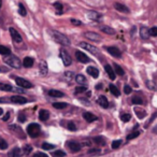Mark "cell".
<instances>
[{"mask_svg": "<svg viewBox=\"0 0 157 157\" xmlns=\"http://www.w3.org/2000/svg\"><path fill=\"white\" fill-rule=\"evenodd\" d=\"M84 36H85L87 39L92 40V41H94V42L101 41V37L98 35V33H90V31H88V33H84Z\"/></svg>", "mask_w": 157, "mask_h": 157, "instance_id": "12", "label": "cell"}, {"mask_svg": "<svg viewBox=\"0 0 157 157\" xmlns=\"http://www.w3.org/2000/svg\"><path fill=\"white\" fill-rule=\"evenodd\" d=\"M1 6H2V0H0V9H1Z\"/></svg>", "mask_w": 157, "mask_h": 157, "instance_id": "61", "label": "cell"}, {"mask_svg": "<svg viewBox=\"0 0 157 157\" xmlns=\"http://www.w3.org/2000/svg\"><path fill=\"white\" fill-rule=\"evenodd\" d=\"M153 132H154V133H156V135H157V126L155 127L154 129H153Z\"/></svg>", "mask_w": 157, "mask_h": 157, "instance_id": "59", "label": "cell"}, {"mask_svg": "<svg viewBox=\"0 0 157 157\" xmlns=\"http://www.w3.org/2000/svg\"><path fill=\"white\" fill-rule=\"evenodd\" d=\"M140 135V131H133V132L129 133L128 136H127V140H131V139H135V138H137L138 136Z\"/></svg>", "mask_w": 157, "mask_h": 157, "instance_id": "41", "label": "cell"}, {"mask_svg": "<svg viewBox=\"0 0 157 157\" xmlns=\"http://www.w3.org/2000/svg\"><path fill=\"white\" fill-rule=\"evenodd\" d=\"M53 107L55 109H65V108L68 107V105L66 102H55L53 103Z\"/></svg>", "mask_w": 157, "mask_h": 157, "instance_id": "35", "label": "cell"}, {"mask_svg": "<svg viewBox=\"0 0 157 157\" xmlns=\"http://www.w3.org/2000/svg\"><path fill=\"white\" fill-rule=\"evenodd\" d=\"M105 71H107V73H108V75H109V78H111L112 81H113V80H115V71H114V69L113 68L111 67V66L110 65H105Z\"/></svg>", "mask_w": 157, "mask_h": 157, "instance_id": "16", "label": "cell"}, {"mask_svg": "<svg viewBox=\"0 0 157 157\" xmlns=\"http://www.w3.org/2000/svg\"><path fill=\"white\" fill-rule=\"evenodd\" d=\"M10 100L13 103H16V105H25V103H27V99L23 96H20V95L12 96L11 98H10Z\"/></svg>", "mask_w": 157, "mask_h": 157, "instance_id": "10", "label": "cell"}, {"mask_svg": "<svg viewBox=\"0 0 157 157\" xmlns=\"http://www.w3.org/2000/svg\"><path fill=\"white\" fill-rule=\"evenodd\" d=\"M55 147V145L54 144H51V143H43L42 144V148H43V150H53V148Z\"/></svg>", "mask_w": 157, "mask_h": 157, "instance_id": "43", "label": "cell"}, {"mask_svg": "<svg viewBox=\"0 0 157 157\" xmlns=\"http://www.w3.org/2000/svg\"><path fill=\"white\" fill-rule=\"evenodd\" d=\"M122 144V140H115V141L112 142V148H118L120 147V145Z\"/></svg>", "mask_w": 157, "mask_h": 157, "instance_id": "45", "label": "cell"}, {"mask_svg": "<svg viewBox=\"0 0 157 157\" xmlns=\"http://www.w3.org/2000/svg\"><path fill=\"white\" fill-rule=\"evenodd\" d=\"M67 128L69 129V130H71V131H75L76 130V126H75V124H74L73 122H69L67 124Z\"/></svg>", "mask_w": 157, "mask_h": 157, "instance_id": "44", "label": "cell"}, {"mask_svg": "<svg viewBox=\"0 0 157 157\" xmlns=\"http://www.w3.org/2000/svg\"><path fill=\"white\" fill-rule=\"evenodd\" d=\"M10 118V113H7L5 116H3V118H2V121H5V122H7L8 120Z\"/></svg>", "mask_w": 157, "mask_h": 157, "instance_id": "56", "label": "cell"}, {"mask_svg": "<svg viewBox=\"0 0 157 157\" xmlns=\"http://www.w3.org/2000/svg\"><path fill=\"white\" fill-rule=\"evenodd\" d=\"M93 141L95 142V143H97V144H99V145H105V139L103 137H95L94 139H93Z\"/></svg>", "mask_w": 157, "mask_h": 157, "instance_id": "31", "label": "cell"}, {"mask_svg": "<svg viewBox=\"0 0 157 157\" xmlns=\"http://www.w3.org/2000/svg\"><path fill=\"white\" fill-rule=\"evenodd\" d=\"M135 112H136V114H137V116H138L139 118H143L144 116L146 115L145 111H144V110H142V109H138V108H136V109H135Z\"/></svg>", "mask_w": 157, "mask_h": 157, "instance_id": "34", "label": "cell"}, {"mask_svg": "<svg viewBox=\"0 0 157 157\" xmlns=\"http://www.w3.org/2000/svg\"><path fill=\"white\" fill-rule=\"evenodd\" d=\"M2 114H3V110L1 109V108H0V116L2 115Z\"/></svg>", "mask_w": 157, "mask_h": 157, "instance_id": "60", "label": "cell"}, {"mask_svg": "<svg viewBox=\"0 0 157 157\" xmlns=\"http://www.w3.org/2000/svg\"><path fill=\"white\" fill-rule=\"evenodd\" d=\"M18 13H20V15H22V16H26L27 11H26V9H25L23 3H20V5H18Z\"/></svg>", "mask_w": 157, "mask_h": 157, "instance_id": "36", "label": "cell"}, {"mask_svg": "<svg viewBox=\"0 0 157 157\" xmlns=\"http://www.w3.org/2000/svg\"><path fill=\"white\" fill-rule=\"evenodd\" d=\"M86 71H87V73L90 74V76H93L94 78H98L99 71H98V69H97V68H95V67H93V66H92V67H88Z\"/></svg>", "mask_w": 157, "mask_h": 157, "instance_id": "20", "label": "cell"}, {"mask_svg": "<svg viewBox=\"0 0 157 157\" xmlns=\"http://www.w3.org/2000/svg\"><path fill=\"white\" fill-rule=\"evenodd\" d=\"M107 51L109 52V54H111L112 56H114V57L122 56V52H121L117 48H115V46H109V48H107Z\"/></svg>", "mask_w": 157, "mask_h": 157, "instance_id": "13", "label": "cell"}, {"mask_svg": "<svg viewBox=\"0 0 157 157\" xmlns=\"http://www.w3.org/2000/svg\"><path fill=\"white\" fill-rule=\"evenodd\" d=\"M15 82H16V84H17L20 87H23V88H33V85L30 83V82L28 81V80H25V78H15Z\"/></svg>", "mask_w": 157, "mask_h": 157, "instance_id": "6", "label": "cell"}, {"mask_svg": "<svg viewBox=\"0 0 157 157\" xmlns=\"http://www.w3.org/2000/svg\"><path fill=\"white\" fill-rule=\"evenodd\" d=\"M23 152L20 147H15L13 148V151L11 152V157H22Z\"/></svg>", "mask_w": 157, "mask_h": 157, "instance_id": "27", "label": "cell"}, {"mask_svg": "<svg viewBox=\"0 0 157 157\" xmlns=\"http://www.w3.org/2000/svg\"><path fill=\"white\" fill-rule=\"evenodd\" d=\"M31 151H33V147H31V145H29V144H26V145H24V147H23V153H24L25 155L30 154Z\"/></svg>", "mask_w": 157, "mask_h": 157, "instance_id": "38", "label": "cell"}, {"mask_svg": "<svg viewBox=\"0 0 157 157\" xmlns=\"http://www.w3.org/2000/svg\"><path fill=\"white\" fill-rule=\"evenodd\" d=\"M9 31H10V35H11L12 39H13L16 43H21V42L23 41L22 36H21V33H18L16 29H14V28H12V27H11V28L9 29Z\"/></svg>", "mask_w": 157, "mask_h": 157, "instance_id": "9", "label": "cell"}, {"mask_svg": "<svg viewBox=\"0 0 157 157\" xmlns=\"http://www.w3.org/2000/svg\"><path fill=\"white\" fill-rule=\"evenodd\" d=\"M82 144H83V145H85V146H90V144H92V141H90V140H88V139L83 140V142H82Z\"/></svg>", "mask_w": 157, "mask_h": 157, "instance_id": "53", "label": "cell"}, {"mask_svg": "<svg viewBox=\"0 0 157 157\" xmlns=\"http://www.w3.org/2000/svg\"><path fill=\"white\" fill-rule=\"evenodd\" d=\"M130 118H131V115L130 114H128V113H124V114H122L121 115V120L123 121V122H129L130 121Z\"/></svg>", "mask_w": 157, "mask_h": 157, "instance_id": "39", "label": "cell"}, {"mask_svg": "<svg viewBox=\"0 0 157 157\" xmlns=\"http://www.w3.org/2000/svg\"><path fill=\"white\" fill-rule=\"evenodd\" d=\"M75 57H76V59H78V61H80V63H87L90 61V57H88L87 55H85V53L81 52V51H78V52L75 53Z\"/></svg>", "mask_w": 157, "mask_h": 157, "instance_id": "8", "label": "cell"}, {"mask_svg": "<svg viewBox=\"0 0 157 157\" xmlns=\"http://www.w3.org/2000/svg\"><path fill=\"white\" fill-rule=\"evenodd\" d=\"M48 95H50L51 97H54V98H61V97L65 96V94H63V93L59 92V90H48Z\"/></svg>", "mask_w": 157, "mask_h": 157, "instance_id": "24", "label": "cell"}, {"mask_svg": "<svg viewBox=\"0 0 157 157\" xmlns=\"http://www.w3.org/2000/svg\"><path fill=\"white\" fill-rule=\"evenodd\" d=\"M146 86H147L150 90H157V86H155V84L153 83L152 81H147V82H146Z\"/></svg>", "mask_w": 157, "mask_h": 157, "instance_id": "46", "label": "cell"}, {"mask_svg": "<svg viewBox=\"0 0 157 157\" xmlns=\"http://www.w3.org/2000/svg\"><path fill=\"white\" fill-rule=\"evenodd\" d=\"M27 133L30 136L31 138H37L41 133V128H40V125L37 123H33V124H29L27 127Z\"/></svg>", "mask_w": 157, "mask_h": 157, "instance_id": "3", "label": "cell"}, {"mask_svg": "<svg viewBox=\"0 0 157 157\" xmlns=\"http://www.w3.org/2000/svg\"><path fill=\"white\" fill-rule=\"evenodd\" d=\"M50 35H51V37H52V39L54 40L56 43L60 44V45H63V46L70 45V40L68 39V37H66L63 33H59V31H56V30H51Z\"/></svg>", "mask_w": 157, "mask_h": 157, "instance_id": "1", "label": "cell"}, {"mask_svg": "<svg viewBox=\"0 0 157 157\" xmlns=\"http://www.w3.org/2000/svg\"><path fill=\"white\" fill-rule=\"evenodd\" d=\"M131 92H132V90H131L130 86H129V85H125L124 86V93H125V94L128 95V94H130Z\"/></svg>", "mask_w": 157, "mask_h": 157, "instance_id": "49", "label": "cell"}, {"mask_svg": "<svg viewBox=\"0 0 157 157\" xmlns=\"http://www.w3.org/2000/svg\"><path fill=\"white\" fill-rule=\"evenodd\" d=\"M33 157H48V156L46 154H44V153L39 152V153H36V154L33 155Z\"/></svg>", "mask_w": 157, "mask_h": 157, "instance_id": "52", "label": "cell"}, {"mask_svg": "<svg viewBox=\"0 0 157 157\" xmlns=\"http://www.w3.org/2000/svg\"><path fill=\"white\" fill-rule=\"evenodd\" d=\"M83 118L86 121V122L88 123H92V122H95V121H97V116L94 115L93 113H90V112H84L83 113Z\"/></svg>", "mask_w": 157, "mask_h": 157, "instance_id": "15", "label": "cell"}, {"mask_svg": "<svg viewBox=\"0 0 157 157\" xmlns=\"http://www.w3.org/2000/svg\"><path fill=\"white\" fill-rule=\"evenodd\" d=\"M9 68H5V67H0V72H7L9 71Z\"/></svg>", "mask_w": 157, "mask_h": 157, "instance_id": "57", "label": "cell"}, {"mask_svg": "<svg viewBox=\"0 0 157 157\" xmlns=\"http://www.w3.org/2000/svg\"><path fill=\"white\" fill-rule=\"evenodd\" d=\"M156 117H157V112H156V113H155V114H153V116H152V117H151V120L148 121V123H147V124H150V123H152L153 121H154Z\"/></svg>", "mask_w": 157, "mask_h": 157, "instance_id": "55", "label": "cell"}, {"mask_svg": "<svg viewBox=\"0 0 157 157\" xmlns=\"http://www.w3.org/2000/svg\"><path fill=\"white\" fill-rule=\"evenodd\" d=\"M131 102H132L133 105H142V103H143V99L140 96H133L132 99H131Z\"/></svg>", "mask_w": 157, "mask_h": 157, "instance_id": "33", "label": "cell"}, {"mask_svg": "<svg viewBox=\"0 0 157 157\" xmlns=\"http://www.w3.org/2000/svg\"><path fill=\"white\" fill-rule=\"evenodd\" d=\"M0 54L1 55H11V51H10L9 48L7 46H3V45H0Z\"/></svg>", "mask_w": 157, "mask_h": 157, "instance_id": "32", "label": "cell"}, {"mask_svg": "<svg viewBox=\"0 0 157 157\" xmlns=\"http://www.w3.org/2000/svg\"><path fill=\"white\" fill-rule=\"evenodd\" d=\"M113 69H114V71H115V73L116 74H118V75H124V70L122 69V67H121V66H118L117 63H114L113 65Z\"/></svg>", "mask_w": 157, "mask_h": 157, "instance_id": "30", "label": "cell"}, {"mask_svg": "<svg viewBox=\"0 0 157 157\" xmlns=\"http://www.w3.org/2000/svg\"><path fill=\"white\" fill-rule=\"evenodd\" d=\"M110 92H111V94H113L115 97H118L120 96V90H118V88L116 87L115 85H113V84H110Z\"/></svg>", "mask_w": 157, "mask_h": 157, "instance_id": "29", "label": "cell"}, {"mask_svg": "<svg viewBox=\"0 0 157 157\" xmlns=\"http://www.w3.org/2000/svg\"><path fill=\"white\" fill-rule=\"evenodd\" d=\"M78 45H80V48H84L85 51H88V52L92 53V54H94V55L99 54L98 48H96L95 45H92V44H90V43H85V42H80Z\"/></svg>", "mask_w": 157, "mask_h": 157, "instance_id": "4", "label": "cell"}, {"mask_svg": "<svg viewBox=\"0 0 157 157\" xmlns=\"http://www.w3.org/2000/svg\"><path fill=\"white\" fill-rule=\"evenodd\" d=\"M100 30L102 31L103 33H107V35H115V30L111 27L107 26V25H103V26L100 27Z\"/></svg>", "mask_w": 157, "mask_h": 157, "instance_id": "23", "label": "cell"}, {"mask_svg": "<svg viewBox=\"0 0 157 157\" xmlns=\"http://www.w3.org/2000/svg\"><path fill=\"white\" fill-rule=\"evenodd\" d=\"M86 90H87V87L85 85H80L75 88V93L76 94H82V93H85Z\"/></svg>", "mask_w": 157, "mask_h": 157, "instance_id": "37", "label": "cell"}, {"mask_svg": "<svg viewBox=\"0 0 157 157\" xmlns=\"http://www.w3.org/2000/svg\"><path fill=\"white\" fill-rule=\"evenodd\" d=\"M66 146H67L72 153H76L81 150V144L75 141H68L67 143H66Z\"/></svg>", "mask_w": 157, "mask_h": 157, "instance_id": "7", "label": "cell"}, {"mask_svg": "<svg viewBox=\"0 0 157 157\" xmlns=\"http://www.w3.org/2000/svg\"><path fill=\"white\" fill-rule=\"evenodd\" d=\"M150 36L152 37H157V27H153L150 29Z\"/></svg>", "mask_w": 157, "mask_h": 157, "instance_id": "47", "label": "cell"}, {"mask_svg": "<svg viewBox=\"0 0 157 157\" xmlns=\"http://www.w3.org/2000/svg\"><path fill=\"white\" fill-rule=\"evenodd\" d=\"M53 157H65L66 153L63 151H56V152H53Z\"/></svg>", "mask_w": 157, "mask_h": 157, "instance_id": "40", "label": "cell"}, {"mask_svg": "<svg viewBox=\"0 0 157 157\" xmlns=\"http://www.w3.org/2000/svg\"><path fill=\"white\" fill-rule=\"evenodd\" d=\"M87 16L90 20L92 21H100L101 17H102V15H101L100 13H98V12L96 11H90L87 12Z\"/></svg>", "mask_w": 157, "mask_h": 157, "instance_id": "14", "label": "cell"}, {"mask_svg": "<svg viewBox=\"0 0 157 157\" xmlns=\"http://www.w3.org/2000/svg\"><path fill=\"white\" fill-rule=\"evenodd\" d=\"M39 72L41 74V76H45L48 72V63H46L45 60H42L40 61L39 63Z\"/></svg>", "mask_w": 157, "mask_h": 157, "instance_id": "11", "label": "cell"}, {"mask_svg": "<svg viewBox=\"0 0 157 157\" xmlns=\"http://www.w3.org/2000/svg\"><path fill=\"white\" fill-rule=\"evenodd\" d=\"M114 8H115L117 11L122 12V13H129V9L126 7V6L122 5V3H118V2L114 3Z\"/></svg>", "mask_w": 157, "mask_h": 157, "instance_id": "19", "label": "cell"}, {"mask_svg": "<svg viewBox=\"0 0 157 157\" xmlns=\"http://www.w3.org/2000/svg\"><path fill=\"white\" fill-rule=\"evenodd\" d=\"M59 57L61 58V60H63L65 66H70L72 63L71 56H70V55L68 54V52H66L65 50H60V52H59Z\"/></svg>", "mask_w": 157, "mask_h": 157, "instance_id": "5", "label": "cell"}, {"mask_svg": "<svg viewBox=\"0 0 157 157\" xmlns=\"http://www.w3.org/2000/svg\"><path fill=\"white\" fill-rule=\"evenodd\" d=\"M54 7H55V9H56V10H59V13H61V12H63V5H61V3L55 2Z\"/></svg>", "mask_w": 157, "mask_h": 157, "instance_id": "48", "label": "cell"}, {"mask_svg": "<svg viewBox=\"0 0 157 157\" xmlns=\"http://www.w3.org/2000/svg\"><path fill=\"white\" fill-rule=\"evenodd\" d=\"M102 87V84H97V90H100Z\"/></svg>", "mask_w": 157, "mask_h": 157, "instance_id": "58", "label": "cell"}, {"mask_svg": "<svg viewBox=\"0 0 157 157\" xmlns=\"http://www.w3.org/2000/svg\"><path fill=\"white\" fill-rule=\"evenodd\" d=\"M5 63H7L8 66H10V67H12V68H15V69H18V68H21V66H22L21 59L18 58L17 56H15V55H8L5 58Z\"/></svg>", "mask_w": 157, "mask_h": 157, "instance_id": "2", "label": "cell"}, {"mask_svg": "<svg viewBox=\"0 0 157 157\" xmlns=\"http://www.w3.org/2000/svg\"><path fill=\"white\" fill-rule=\"evenodd\" d=\"M10 129H11V130H13L15 133H20L21 138H24V135H23V130L21 129V127L15 126V125H11V126H10Z\"/></svg>", "mask_w": 157, "mask_h": 157, "instance_id": "28", "label": "cell"}, {"mask_svg": "<svg viewBox=\"0 0 157 157\" xmlns=\"http://www.w3.org/2000/svg\"><path fill=\"white\" fill-rule=\"evenodd\" d=\"M74 80L76 81V83L81 84V85L87 83V80H86V78L83 74H76V75H74Z\"/></svg>", "mask_w": 157, "mask_h": 157, "instance_id": "21", "label": "cell"}, {"mask_svg": "<svg viewBox=\"0 0 157 157\" xmlns=\"http://www.w3.org/2000/svg\"><path fill=\"white\" fill-rule=\"evenodd\" d=\"M18 121H20L21 123H24L25 121H26V116H25L24 113H20V114H18Z\"/></svg>", "mask_w": 157, "mask_h": 157, "instance_id": "50", "label": "cell"}, {"mask_svg": "<svg viewBox=\"0 0 157 157\" xmlns=\"http://www.w3.org/2000/svg\"><path fill=\"white\" fill-rule=\"evenodd\" d=\"M98 105H100V107H102L103 109H107V108H109V101H108L107 97L105 96H100L98 98Z\"/></svg>", "mask_w": 157, "mask_h": 157, "instance_id": "17", "label": "cell"}, {"mask_svg": "<svg viewBox=\"0 0 157 157\" xmlns=\"http://www.w3.org/2000/svg\"><path fill=\"white\" fill-rule=\"evenodd\" d=\"M140 37L142 38V39L146 40L150 38V29L147 28V27H141V29H140Z\"/></svg>", "mask_w": 157, "mask_h": 157, "instance_id": "18", "label": "cell"}, {"mask_svg": "<svg viewBox=\"0 0 157 157\" xmlns=\"http://www.w3.org/2000/svg\"><path fill=\"white\" fill-rule=\"evenodd\" d=\"M13 90L12 85L10 84H7V83H1L0 84V90H2V92H11Z\"/></svg>", "mask_w": 157, "mask_h": 157, "instance_id": "26", "label": "cell"}, {"mask_svg": "<svg viewBox=\"0 0 157 157\" xmlns=\"http://www.w3.org/2000/svg\"><path fill=\"white\" fill-rule=\"evenodd\" d=\"M23 65L25 68H30L33 66V59L31 57H25L24 60H23Z\"/></svg>", "mask_w": 157, "mask_h": 157, "instance_id": "25", "label": "cell"}, {"mask_svg": "<svg viewBox=\"0 0 157 157\" xmlns=\"http://www.w3.org/2000/svg\"><path fill=\"white\" fill-rule=\"evenodd\" d=\"M0 148H1V150H6V148H8L7 141H6L5 139H2V138H0Z\"/></svg>", "mask_w": 157, "mask_h": 157, "instance_id": "42", "label": "cell"}, {"mask_svg": "<svg viewBox=\"0 0 157 157\" xmlns=\"http://www.w3.org/2000/svg\"><path fill=\"white\" fill-rule=\"evenodd\" d=\"M71 23H72V24L75 25V26H81V25H82V22H81V21L74 20V18H72V20H71Z\"/></svg>", "mask_w": 157, "mask_h": 157, "instance_id": "51", "label": "cell"}, {"mask_svg": "<svg viewBox=\"0 0 157 157\" xmlns=\"http://www.w3.org/2000/svg\"><path fill=\"white\" fill-rule=\"evenodd\" d=\"M48 117H50V112H48V110H41V111L39 112V118L42 122L48 121Z\"/></svg>", "mask_w": 157, "mask_h": 157, "instance_id": "22", "label": "cell"}, {"mask_svg": "<svg viewBox=\"0 0 157 157\" xmlns=\"http://www.w3.org/2000/svg\"><path fill=\"white\" fill-rule=\"evenodd\" d=\"M65 75L67 76V78L70 81L72 78V76H73V73H72V72H65Z\"/></svg>", "mask_w": 157, "mask_h": 157, "instance_id": "54", "label": "cell"}]
</instances>
